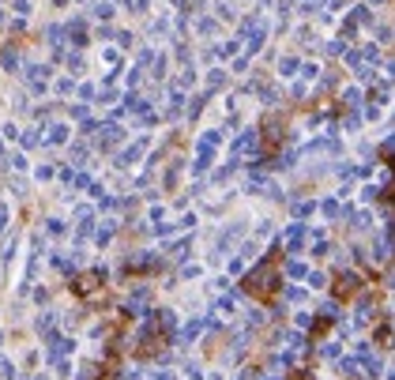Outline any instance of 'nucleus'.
<instances>
[{
    "instance_id": "f257e3e1",
    "label": "nucleus",
    "mask_w": 395,
    "mask_h": 380,
    "mask_svg": "<svg viewBox=\"0 0 395 380\" xmlns=\"http://www.w3.org/2000/svg\"><path fill=\"white\" fill-rule=\"evenodd\" d=\"M279 286V271L271 260H264L256 271H249V279H245V290H249L252 297H267V294H275Z\"/></svg>"
},
{
    "instance_id": "f03ea898",
    "label": "nucleus",
    "mask_w": 395,
    "mask_h": 380,
    "mask_svg": "<svg viewBox=\"0 0 395 380\" xmlns=\"http://www.w3.org/2000/svg\"><path fill=\"white\" fill-rule=\"evenodd\" d=\"M358 290H361L358 275H350V271H346V275H339V286H335L339 297H350V294H358Z\"/></svg>"
},
{
    "instance_id": "7ed1b4c3",
    "label": "nucleus",
    "mask_w": 395,
    "mask_h": 380,
    "mask_svg": "<svg viewBox=\"0 0 395 380\" xmlns=\"http://www.w3.org/2000/svg\"><path fill=\"white\" fill-rule=\"evenodd\" d=\"M0 60H4V68H15V64H19V57H15V49H4V57H0Z\"/></svg>"
},
{
    "instance_id": "20e7f679",
    "label": "nucleus",
    "mask_w": 395,
    "mask_h": 380,
    "mask_svg": "<svg viewBox=\"0 0 395 380\" xmlns=\"http://www.w3.org/2000/svg\"><path fill=\"white\" fill-rule=\"evenodd\" d=\"M11 8H15L19 15H26V11H30V4H26V0H11Z\"/></svg>"
}]
</instances>
